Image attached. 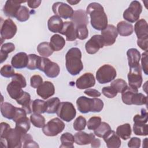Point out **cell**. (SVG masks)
Listing matches in <instances>:
<instances>
[{
	"label": "cell",
	"instance_id": "52",
	"mask_svg": "<svg viewBox=\"0 0 148 148\" xmlns=\"http://www.w3.org/2000/svg\"><path fill=\"white\" fill-rule=\"evenodd\" d=\"M43 83L42 77L38 75H35L31 76L30 79V85L32 88H37Z\"/></svg>",
	"mask_w": 148,
	"mask_h": 148
},
{
	"label": "cell",
	"instance_id": "24",
	"mask_svg": "<svg viewBox=\"0 0 148 148\" xmlns=\"http://www.w3.org/2000/svg\"><path fill=\"white\" fill-rule=\"evenodd\" d=\"M62 19L56 15L52 16L47 21V27L50 31L53 33H60L63 27Z\"/></svg>",
	"mask_w": 148,
	"mask_h": 148
},
{
	"label": "cell",
	"instance_id": "49",
	"mask_svg": "<svg viewBox=\"0 0 148 148\" xmlns=\"http://www.w3.org/2000/svg\"><path fill=\"white\" fill-rule=\"evenodd\" d=\"M0 73L3 77L6 78L13 77L15 74L13 67L8 64L5 65L3 66H2V68H1Z\"/></svg>",
	"mask_w": 148,
	"mask_h": 148
},
{
	"label": "cell",
	"instance_id": "48",
	"mask_svg": "<svg viewBox=\"0 0 148 148\" xmlns=\"http://www.w3.org/2000/svg\"><path fill=\"white\" fill-rule=\"evenodd\" d=\"M86 120L82 116H80L77 117L73 122V128L77 131H81L84 130L86 125Z\"/></svg>",
	"mask_w": 148,
	"mask_h": 148
},
{
	"label": "cell",
	"instance_id": "16",
	"mask_svg": "<svg viewBox=\"0 0 148 148\" xmlns=\"http://www.w3.org/2000/svg\"><path fill=\"white\" fill-rule=\"evenodd\" d=\"M26 2L27 1L8 0L6 1L3 6V12L4 14L8 17H15L19 8L21 6V3Z\"/></svg>",
	"mask_w": 148,
	"mask_h": 148
},
{
	"label": "cell",
	"instance_id": "26",
	"mask_svg": "<svg viewBox=\"0 0 148 148\" xmlns=\"http://www.w3.org/2000/svg\"><path fill=\"white\" fill-rule=\"evenodd\" d=\"M127 56L130 68L135 67L139 65L141 55L136 49L131 48L128 49L127 51Z\"/></svg>",
	"mask_w": 148,
	"mask_h": 148
},
{
	"label": "cell",
	"instance_id": "50",
	"mask_svg": "<svg viewBox=\"0 0 148 148\" xmlns=\"http://www.w3.org/2000/svg\"><path fill=\"white\" fill-rule=\"evenodd\" d=\"M101 123V118L98 116H93L90 118L87 125V128L90 130H95Z\"/></svg>",
	"mask_w": 148,
	"mask_h": 148
},
{
	"label": "cell",
	"instance_id": "46",
	"mask_svg": "<svg viewBox=\"0 0 148 148\" xmlns=\"http://www.w3.org/2000/svg\"><path fill=\"white\" fill-rule=\"evenodd\" d=\"M133 131L134 133L136 135L146 136L148 134V125L146 124L143 125L134 124Z\"/></svg>",
	"mask_w": 148,
	"mask_h": 148
},
{
	"label": "cell",
	"instance_id": "60",
	"mask_svg": "<svg viewBox=\"0 0 148 148\" xmlns=\"http://www.w3.org/2000/svg\"><path fill=\"white\" fill-rule=\"evenodd\" d=\"M39 145L36 142L33 140V139H30L24 143L23 147H39Z\"/></svg>",
	"mask_w": 148,
	"mask_h": 148
},
{
	"label": "cell",
	"instance_id": "4",
	"mask_svg": "<svg viewBox=\"0 0 148 148\" xmlns=\"http://www.w3.org/2000/svg\"><path fill=\"white\" fill-rule=\"evenodd\" d=\"M77 109L82 113L91 112H100L103 108V102L99 98H89L81 96L76 100Z\"/></svg>",
	"mask_w": 148,
	"mask_h": 148
},
{
	"label": "cell",
	"instance_id": "40",
	"mask_svg": "<svg viewBox=\"0 0 148 148\" xmlns=\"http://www.w3.org/2000/svg\"><path fill=\"white\" fill-rule=\"evenodd\" d=\"M30 121L34 126L37 128H42L45 124V119L41 114L34 113L30 116Z\"/></svg>",
	"mask_w": 148,
	"mask_h": 148
},
{
	"label": "cell",
	"instance_id": "13",
	"mask_svg": "<svg viewBox=\"0 0 148 148\" xmlns=\"http://www.w3.org/2000/svg\"><path fill=\"white\" fill-rule=\"evenodd\" d=\"M103 46V40L101 35H93L85 44L86 52L89 54H95Z\"/></svg>",
	"mask_w": 148,
	"mask_h": 148
},
{
	"label": "cell",
	"instance_id": "27",
	"mask_svg": "<svg viewBox=\"0 0 148 148\" xmlns=\"http://www.w3.org/2000/svg\"><path fill=\"white\" fill-rule=\"evenodd\" d=\"M17 103L22 106V108L26 111L27 114H31L32 111V103L30 94L25 91H24L22 95L17 99Z\"/></svg>",
	"mask_w": 148,
	"mask_h": 148
},
{
	"label": "cell",
	"instance_id": "44",
	"mask_svg": "<svg viewBox=\"0 0 148 148\" xmlns=\"http://www.w3.org/2000/svg\"><path fill=\"white\" fill-rule=\"evenodd\" d=\"M110 86L113 87L118 93H121L126 89L128 86L125 80L122 79H117L111 82Z\"/></svg>",
	"mask_w": 148,
	"mask_h": 148
},
{
	"label": "cell",
	"instance_id": "18",
	"mask_svg": "<svg viewBox=\"0 0 148 148\" xmlns=\"http://www.w3.org/2000/svg\"><path fill=\"white\" fill-rule=\"evenodd\" d=\"M60 33L66 36L67 41H74L77 38L76 27L71 21H65Z\"/></svg>",
	"mask_w": 148,
	"mask_h": 148
},
{
	"label": "cell",
	"instance_id": "37",
	"mask_svg": "<svg viewBox=\"0 0 148 148\" xmlns=\"http://www.w3.org/2000/svg\"><path fill=\"white\" fill-rule=\"evenodd\" d=\"M41 57L35 54H30L28 55V62L27 68L29 70H35L38 69Z\"/></svg>",
	"mask_w": 148,
	"mask_h": 148
},
{
	"label": "cell",
	"instance_id": "47",
	"mask_svg": "<svg viewBox=\"0 0 148 148\" xmlns=\"http://www.w3.org/2000/svg\"><path fill=\"white\" fill-rule=\"evenodd\" d=\"M76 36L80 40H84L88 36V31L87 25H81L76 27Z\"/></svg>",
	"mask_w": 148,
	"mask_h": 148
},
{
	"label": "cell",
	"instance_id": "54",
	"mask_svg": "<svg viewBox=\"0 0 148 148\" xmlns=\"http://www.w3.org/2000/svg\"><path fill=\"white\" fill-rule=\"evenodd\" d=\"M27 112L23 108H16V114L13 119V121L14 122H17L18 120L26 117L27 116Z\"/></svg>",
	"mask_w": 148,
	"mask_h": 148
},
{
	"label": "cell",
	"instance_id": "22",
	"mask_svg": "<svg viewBox=\"0 0 148 148\" xmlns=\"http://www.w3.org/2000/svg\"><path fill=\"white\" fill-rule=\"evenodd\" d=\"M71 21L73 23L76 27L81 25H87L88 24V18L86 12L82 9L75 11L71 18Z\"/></svg>",
	"mask_w": 148,
	"mask_h": 148
},
{
	"label": "cell",
	"instance_id": "31",
	"mask_svg": "<svg viewBox=\"0 0 148 148\" xmlns=\"http://www.w3.org/2000/svg\"><path fill=\"white\" fill-rule=\"evenodd\" d=\"M131 125L128 123H125L117 127L116 129V134L123 140L129 139L131 135Z\"/></svg>",
	"mask_w": 148,
	"mask_h": 148
},
{
	"label": "cell",
	"instance_id": "21",
	"mask_svg": "<svg viewBox=\"0 0 148 148\" xmlns=\"http://www.w3.org/2000/svg\"><path fill=\"white\" fill-rule=\"evenodd\" d=\"M28 55L24 52H20L15 54L12 58V66L16 69H22L27 66Z\"/></svg>",
	"mask_w": 148,
	"mask_h": 148
},
{
	"label": "cell",
	"instance_id": "11",
	"mask_svg": "<svg viewBox=\"0 0 148 148\" xmlns=\"http://www.w3.org/2000/svg\"><path fill=\"white\" fill-rule=\"evenodd\" d=\"M52 10L55 15L64 19L71 18L74 13L73 9L69 5L62 2L54 3Z\"/></svg>",
	"mask_w": 148,
	"mask_h": 148
},
{
	"label": "cell",
	"instance_id": "61",
	"mask_svg": "<svg viewBox=\"0 0 148 148\" xmlns=\"http://www.w3.org/2000/svg\"><path fill=\"white\" fill-rule=\"evenodd\" d=\"M101 145V140L99 139L94 138L91 142V146L92 147H99Z\"/></svg>",
	"mask_w": 148,
	"mask_h": 148
},
{
	"label": "cell",
	"instance_id": "6",
	"mask_svg": "<svg viewBox=\"0 0 148 148\" xmlns=\"http://www.w3.org/2000/svg\"><path fill=\"white\" fill-rule=\"evenodd\" d=\"M65 126L64 123L59 118H53L44 125L42 132L47 136H55L63 131Z\"/></svg>",
	"mask_w": 148,
	"mask_h": 148
},
{
	"label": "cell",
	"instance_id": "43",
	"mask_svg": "<svg viewBox=\"0 0 148 148\" xmlns=\"http://www.w3.org/2000/svg\"><path fill=\"white\" fill-rule=\"evenodd\" d=\"M147 98L146 95L138 92H135L131 99V105H142L147 103Z\"/></svg>",
	"mask_w": 148,
	"mask_h": 148
},
{
	"label": "cell",
	"instance_id": "35",
	"mask_svg": "<svg viewBox=\"0 0 148 148\" xmlns=\"http://www.w3.org/2000/svg\"><path fill=\"white\" fill-rule=\"evenodd\" d=\"M37 51L40 56L46 58L50 56L54 51L50 45V43L46 42L39 43L37 46Z\"/></svg>",
	"mask_w": 148,
	"mask_h": 148
},
{
	"label": "cell",
	"instance_id": "23",
	"mask_svg": "<svg viewBox=\"0 0 148 148\" xmlns=\"http://www.w3.org/2000/svg\"><path fill=\"white\" fill-rule=\"evenodd\" d=\"M75 142L78 145H87L91 143L95 138V135L92 133L87 134L85 132L79 131L74 135Z\"/></svg>",
	"mask_w": 148,
	"mask_h": 148
},
{
	"label": "cell",
	"instance_id": "62",
	"mask_svg": "<svg viewBox=\"0 0 148 148\" xmlns=\"http://www.w3.org/2000/svg\"><path fill=\"white\" fill-rule=\"evenodd\" d=\"M67 2L69 3V4L71 5H76L77 3H78L79 2H80V1H77V0H67Z\"/></svg>",
	"mask_w": 148,
	"mask_h": 148
},
{
	"label": "cell",
	"instance_id": "32",
	"mask_svg": "<svg viewBox=\"0 0 148 148\" xmlns=\"http://www.w3.org/2000/svg\"><path fill=\"white\" fill-rule=\"evenodd\" d=\"M138 92V89L131 86H127L126 89L121 92V99L124 103L128 105H131V99L135 92Z\"/></svg>",
	"mask_w": 148,
	"mask_h": 148
},
{
	"label": "cell",
	"instance_id": "45",
	"mask_svg": "<svg viewBox=\"0 0 148 148\" xmlns=\"http://www.w3.org/2000/svg\"><path fill=\"white\" fill-rule=\"evenodd\" d=\"M147 117L148 114L145 109H141V114H136L133 120L135 124L138 125H143L146 124L147 122Z\"/></svg>",
	"mask_w": 148,
	"mask_h": 148
},
{
	"label": "cell",
	"instance_id": "34",
	"mask_svg": "<svg viewBox=\"0 0 148 148\" xmlns=\"http://www.w3.org/2000/svg\"><path fill=\"white\" fill-rule=\"evenodd\" d=\"M15 49V46L12 43H6L2 45L0 51L1 63L4 62L8 57V54L13 51Z\"/></svg>",
	"mask_w": 148,
	"mask_h": 148
},
{
	"label": "cell",
	"instance_id": "38",
	"mask_svg": "<svg viewBox=\"0 0 148 148\" xmlns=\"http://www.w3.org/2000/svg\"><path fill=\"white\" fill-rule=\"evenodd\" d=\"M60 103V100L57 97H54L48 99L46 101L47 109L46 112L49 114H54L56 113Z\"/></svg>",
	"mask_w": 148,
	"mask_h": 148
},
{
	"label": "cell",
	"instance_id": "17",
	"mask_svg": "<svg viewBox=\"0 0 148 148\" xmlns=\"http://www.w3.org/2000/svg\"><path fill=\"white\" fill-rule=\"evenodd\" d=\"M55 87L54 84L49 82L45 81L40 84L36 90L37 94L43 99H46L54 94Z\"/></svg>",
	"mask_w": 148,
	"mask_h": 148
},
{
	"label": "cell",
	"instance_id": "12",
	"mask_svg": "<svg viewBox=\"0 0 148 148\" xmlns=\"http://www.w3.org/2000/svg\"><path fill=\"white\" fill-rule=\"evenodd\" d=\"M127 77L130 86L138 89L140 88L143 82L142 69L140 65L135 67L130 68V71Z\"/></svg>",
	"mask_w": 148,
	"mask_h": 148
},
{
	"label": "cell",
	"instance_id": "30",
	"mask_svg": "<svg viewBox=\"0 0 148 148\" xmlns=\"http://www.w3.org/2000/svg\"><path fill=\"white\" fill-rule=\"evenodd\" d=\"M65 45L64 38L58 34H54L50 38V45L53 51H60L63 49Z\"/></svg>",
	"mask_w": 148,
	"mask_h": 148
},
{
	"label": "cell",
	"instance_id": "42",
	"mask_svg": "<svg viewBox=\"0 0 148 148\" xmlns=\"http://www.w3.org/2000/svg\"><path fill=\"white\" fill-rule=\"evenodd\" d=\"M111 130V127L109 124L106 122H101L98 128L94 130V134L99 138H103V136Z\"/></svg>",
	"mask_w": 148,
	"mask_h": 148
},
{
	"label": "cell",
	"instance_id": "55",
	"mask_svg": "<svg viewBox=\"0 0 148 148\" xmlns=\"http://www.w3.org/2000/svg\"><path fill=\"white\" fill-rule=\"evenodd\" d=\"M142 68V69L145 73V75H147V51H145L142 54V60H141Z\"/></svg>",
	"mask_w": 148,
	"mask_h": 148
},
{
	"label": "cell",
	"instance_id": "51",
	"mask_svg": "<svg viewBox=\"0 0 148 148\" xmlns=\"http://www.w3.org/2000/svg\"><path fill=\"white\" fill-rule=\"evenodd\" d=\"M102 93L108 98H113L117 95L118 92L112 86H107L102 88Z\"/></svg>",
	"mask_w": 148,
	"mask_h": 148
},
{
	"label": "cell",
	"instance_id": "19",
	"mask_svg": "<svg viewBox=\"0 0 148 148\" xmlns=\"http://www.w3.org/2000/svg\"><path fill=\"white\" fill-rule=\"evenodd\" d=\"M103 140L108 148H119L121 146L120 138L113 130L109 131L103 136Z\"/></svg>",
	"mask_w": 148,
	"mask_h": 148
},
{
	"label": "cell",
	"instance_id": "5",
	"mask_svg": "<svg viewBox=\"0 0 148 148\" xmlns=\"http://www.w3.org/2000/svg\"><path fill=\"white\" fill-rule=\"evenodd\" d=\"M117 72L115 68L109 64L101 66L96 72V79L100 84H106L115 79Z\"/></svg>",
	"mask_w": 148,
	"mask_h": 148
},
{
	"label": "cell",
	"instance_id": "9",
	"mask_svg": "<svg viewBox=\"0 0 148 148\" xmlns=\"http://www.w3.org/2000/svg\"><path fill=\"white\" fill-rule=\"evenodd\" d=\"M38 69L43 71L50 78L56 77L60 72L59 65L57 63L51 61L46 57H41L40 64Z\"/></svg>",
	"mask_w": 148,
	"mask_h": 148
},
{
	"label": "cell",
	"instance_id": "57",
	"mask_svg": "<svg viewBox=\"0 0 148 148\" xmlns=\"http://www.w3.org/2000/svg\"><path fill=\"white\" fill-rule=\"evenodd\" d=\"M84 93L91 97H98L101 95V93L99 91L94 88H87L84 91Z\"/></svg>",
	"mask_w": 148,
	"mask_h": 148
},
{
	"label": "cell",
	"instance_id": "59",
	"mask_svg": "<svg viewBox=\"0 0 148 148\" xmlns=\"http://www.w3.org/2000/svg\"><path fill=\"white\" fill-rule=\"evenodd\" d=\"M27 2V4H28V6L30 8L35 9V8H37L39 6V5L41 3V1L40 0H35V1L29 0Z\"/></svg>",
	"mask_w": 148,
	"mask_h": 148
},
{
	"label": "cell",
	"instance_id": "33",
	"mask_svg": "<svg viewBox=\"0 0 148 148\" xmlns=\"http://www.w3.org/2000/svg\"><path fill=\"white\" fill-rule=\"evenodd\" d=\"M61 145L60 147L64 148H73V143L75 142L74 136L69 132H65L60 138Z\"/></svg>",
	"mask_w": 148,
	"mask_h": 148
},
{
	"label": "cell",
	"instance_id": "25",
	"mask_svg": "<svg viewBox=\"0 0 148 148\" xmlns=\"http://www.w3.org/2000/svg\"><path fill=\"white\" fill-rule=\"evenodd\" d=\"M6 90L10 97L15 100L20 98L24 92L21 86L17 83L12 80L7 86Z\"/></svg>",
	"mask_w": 148,
	"mask_h": 148
},
{
	"label": "cell",
	"instance_id": "1",
	"mask_svg": "<svg viewBox=\"0 0 148 148\" xmlns=\"http://www.w3.org/2000/svg\"><path fill=\"white\" fill-rule=\"evenodd\" d=\"M1 125L0 143L5 148H20L22 147V135L16 128H11L9 124L2 122Z\"/></svg>",
	"mask_w": 148,
	"mask_h": 148
},
{
	"label": "cell",
	"instance_id": "10",
	"mask_svg": "<svg viewBox=\"0 0 148 148\" xmlns=\"http://www.w3.org/2000/svg\"><path fill=\"white\" fill-rule=\"evenodd\" d=\"M17 31V28L16 24L11 18H7L1 23V44L3 40L10 39L14 37Z\"/></svg>",
	"mask_w": 148,
	"mask_h": 148
},
{
	"label": "cell",
	"instance_id": "2",
	"mask_svg": "<svg viewBox=\"0 0 148 148\" xmlns=\"http://www.w3.org/2000/svg\"><path fill=\"white\" fill-rule=\"evenodd\" d=\"M86 13L90 16L91 25L95 29L102 31L107 27L108 17L100 3H90L87 7Z\"/></svg>",
	"mask_w": 148,
	"mask_h": 148
},
{
	"label": "cell",
	"instance_id": "29",
	"mask_svg": "<svg viewBox=\"0 0 148 148\" xmlns=\"http://www.w3.org/2000/svg\"><path fill=\"white\" fill-rule=\"evenodd\" d=\"M117 31L118 34L123 36H128L132 34L134 32L133 25L127 21H121L117 24Z\"/></svg>",
	"mask_w": 148,
	"mask_h": 148
},
{
	"label": "cell",
	"instance_id": "15",
	"mask_svg": "<svg viewBox=\"0 0 148 148\" xmlns=\"http://www.w3.org/2000/svg\"><path fill=\"white\" fill-rule=\"evenodd\" d=\"M95 77L91 73H85L80 76L76 81V86L80 90L87 89L94 86Z\"/></svg>",
	"mask_w": 148,
	"mask_h": 148
},
{
	"label": "cell",
	"instance_id": "53",
	"mask_svg": "<svg viewBox=\"0 0 148 148\" xmlns=\"http://www.w3.org/2000/svg\"><path fill=\"white\" fill-rule=\"evenodd\" d=\"M12 80L19 84L22 88H24L27 86L26 80L21 73H15L12 77Z\"/></svg>",
	"mask_w": 148,
	"mask_h": 148
},
{
	"label": "cell",
	"instance_id": "39",
	"mask_svg": "<svg viewBox=\"0 0 148 148\" xmlns=\"http://www.w3.org/2000/svg\"><path fill=\"white\" fill-rule=\"evenodd\" d=\"M15 128L22 133H27L30 128V120L26 116L16 122Z\"/></svg>",
	"mask_w": 148,
	"mask_h": 148
},
{
	"label": "cell",
	"instance_id": "58",
	"mask_svg": "<svg viewBox=\"0 0 148 148\" xmlns=\"http://www.w3.org/2000/svg\"><path fill=\"white\" fill-rule=\"evenodd\" d=\"M147 42H148V39H138L137 40V45L141 49L146 51H147V46H148Z\"/></svg>",
	"mask_w": 148,
	"mask_h": 148
},
{
	"label": "cell",
	"instance_id": "36",
	"mask_svg": "<svg viewBox=\"0 0 148 148\" xmlns=\"http://www.w3.org/2000/svg\"><path fill=\"white\" fill-rule=\"evenodd\" d=\"M47 105L46 101L42 99H36L32 101V111L35 113L42 114L46 112Z\"/></svg>",
	"mask_w": 148,
	"mask_h": 148
},
{
	"label": "cell",
	"instance_id": "7",
	"mask_svg": "<svg viewBox=\"0 0 148 148\" xmlns=\"http://www.w3.org/2000/svg\"><path fill=\"white\" fill-rule=\"evenodd\" d=\"M56 113L62 120L69 122L75 117L76 111L75 108L71 102H62L60 103Z\"/></svg>",
	"mask_w": 148,
	"mask_h": 148
},
{
	"label": "cell",
	"instance_id": "41",
	"mask_svg": "<svg viewBox=\"0 0 148 148\" xmlns=\"http://www.w3.org/2000/svg\"><path fill=\"white\" fill-rule=\"evenodd\" d=\"M30 13L28 8L25 6H21L19 8L15 18L20 22H24L29 18Z\"/></svg>",
	"mask_w": 148,
	"mask_h": 148
},
{
	"label": "cell",
	"instance_id": "8",
	"mask_svg": "<svg viewBox=\"0 0 148 148\" xmlns=\"http://www.w3.org/2000/svg\"><path fill=\"white\" fill-rule=\"evenodd\" d=\"M142 12V6L138 1H133L129 7L123 13V18L129 23H135L138 20Z\"/></svg>",
	"mask_w": 148,
	"mask_h": 148
},
{
	"label": "cell",
	"instance_id": "28",
	"mask_svg": "<svg viewBox=\"0 0 148 148\" xmlns=\"http://www.w3.org/2000/svg\"><path fill=\"white\" fill-rule=\"evenodd\" d=\"M16 111V107L8 102H1V112L2 115L9 120H13Z\"/></svg>",
	"mask_w": 148,
	"mask_h": 148
},
{
	"label": "cell",
	"instance_id": "20",
	"mask_svg": "<svg viewBox=\"0 0 148 148\" xmlns=\"http://www.w3.org/2000/svg\"><path fill=\"white\" fill-rule=\"evenodd\" d=\"M134 31L138 39H148V25L145 19L142 18L136 21Z\"/></svg>",
	"mask_w": 148,
	"mask_h": 148
},
{
	"label": "cell",
	"instance_id": "14",
	"mask_svg": "<svg viewBox=\"0 0 148 148\" xmlns=\"http://www.w3.org/2000/svg\"><path fill=\"white\" fill-rule=\"evenodd\" d=\"M104 46H109L113 45L116 40L118 35L117 28L115 26L112 24H109L107 27L101 31Z\"/></svg>",
	"mask_w": 148,
	"mask_h": 148
},
{
	"label": "cell",
	"instance_id": "56",
	"mask_svg": "<svg viewBox=\"0 0 148 148\" xmlns=\"http://www.w3.org/2000/svg\"><path fill=\"white\" fill-rule=\"evenodd\" d=\"M141 140L139 138L132 137L128 142V146L131 148H139L140 146Z\"/></svg>",
	"mask_w": 148,
	"mask_h": 148
},
{
	"label": "cell",
	"instance_id": "3",
	"mask_svg": "<svg viewBox=\"0 0 148 148\" xmlns=\"http://www.w3.org/2000/svg\"><path fill=\"white\" fill-rule=\"evenodd\" d=\"M82 52L77 47L71 48L65 55V66L68 72L72 76L80 73L83 69L81 60Z\"/></svg>",
	"mask_w": 148,
	"mask_h": 148
}]
</instances>
